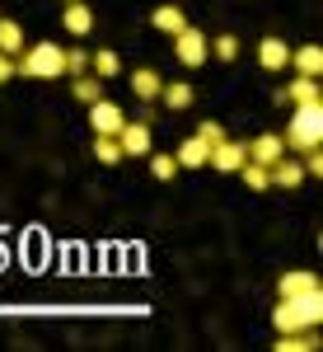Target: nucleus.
Listing matches in <instances>:
<instances>
[{"label": "nucleus", "instance_id": "nucleus-12", "mask_svg": "<svg viewBox=\"0 0 323 352\" xmlns=\"http://www.w3.org/2000/svg\"><path fill=\"white\" fill-rule=\"evenodd\" d=\"M206 155H211V146H206L202 136L192 132L188 141L178 146V155H174V160H178V169H206Z\"/></svg>", "mask_w": 323, "mask_h": 352}, {"label": "nucleus", "instance_id": "nucleus-8", "mask_svg": "<svg viewBox=\"0 0 323 352\" xmlns=\"http://www.w3.org/2000/svg\"><path fill=\"white\" fill-rule=\"evenodd\" d=\"M243 151H248V160L272 164V160H281V155H286V141H281L276 132H263V136H253V141H243Z\"/></svg>", "mask_w": 323, "mask_h": 352}, {"label": "nucleus", "instance_id": "nucleus-26", "mask_svg": "<svg viewBox=\"0 0 323 352\" xmlns=\"http://www.w3.org/2000/svg\"><path fill=\"white\" fill-rule=\"evenodd\" d=\"M61 61H66V76H71V80L89 71V52H84V47H66V56H61Z\"/></svg>", "mask_w": 323, "mask_h": 352}, {"label": "nucleus", "instance_id": "nucleus-20", "mask_svg": "<svg viewBox=\"0 0 323 352\" xmlns=\"http://www.w3.org/2000/svg\"><path fill=\"white\" fill-rule=\"evenodd\" d=\"M276 348H281V352H309V348H319V333H314V329H296V333H281V338H276Z\"/></svg>", "mask_w": 323, "mask_h": 352}, {"label": "nucleus", "instance_id": "nucleus-24", "mask_svg": "<svg viewBox=\"0 0 323 352\" xmlns=\"http://www.w3.org/2000/svg\"><path fill=\"white\" fill-rule=\"evenodd\" d=\"M94 155H99V164H117L122 160V141L117 136H94Z\"/></svg>", "mask_w": 323, "mask_h": 352}, {"label": "nucleus", "instance_id": "nucleus-6", "mask_svg": "<svg viewBox=\"0 0 323 352\" xmlns=\"http://www.w3.org/2000/svg\"><path fill=\"white\" fill-rule=\"evenodd\" d=\"M248 160V151H243V141H215L211 146V155H206V164H211L215 174H239V164Z\"/></svg>", "mask_w": 323, "mask_h": 352}, {"label": "nucleus", "instance_id": "nucleus-23", "mask_svg": "<svg viewBox=\"0 0 323 352\" xmlns=\"http://www.w3.org/2000/svg\"><path fill=\"white\" fill-rule=\"evenodd\" d=\"M0 52H10V56L24 52V28L14 19H0Z\"/></svg>", "mask_w": 323, "mask_h": 352}, {"label": "nucleus", "instance_id": "nucleus-27", "mask_svg": "<svg viewBox=\"0 0 323 352\" xmlns=\"http://www.w3.org/2000/svg\"><path fill=\"white\" fill-rule=\"evenodd\" d=\"M235 56H239V38H235V33L215 38V61H235Z\"/></svg>", "mask_w": 323, "mask_h": 352}, {"label": "nucleus", "instance_id": "nucleus-21", "mask_svg": "<svg viewBox=\"0 0 323 352\" xmlns=\"http://www.w3.org/2000/svg\"><path fill=\"white\" fill-rule=\"evenodd\" d=\"M304 287H319V277H314V272H304V268L281 272V282H276V292H281V296H296V292H304Z\"/></svg>", "mask_w": 323, "mask_h": 352}, {"label": "nucleus", "instance_id": "nucleus-29", "mask_svg": "<svg viewBox=\"0 0 323 352\" xmlns=\"http://www.w3.org/2000/svg\"><path fill=\"white\" fill-rule=\"evenodd\" d=\"M5 80H14V56L10 52H0V85Z\"/></svg>", "mask_w": 323, "mask_h": 352}, {"label": "nucleus", "instance_id": "nucleus-7", "mask_svg": "<svg viewBox=\"0 0 323 352\" xmlns=\"http://www.w3.org/2000/svg\"><path fill=\"white\" fill-rule=\"evenodd\" d=\"M122 122H127V113L117 109L112 99L89 104V127H94V136H117V132H122Z\"/></svg>", "mask_w": 323, "mask_h": 352}, {"label": "nucleus", "instance_id": "nucleus-9", "mask_svg": "<svg viewBox=\"0 0 323 352\" xmlns=\"http://www.w3.org/2000/svg\"><path fill=\"white\" fill-rule=\"evenodd\" d=\"M117 141H122V155H150V151H155V141H150V127H145V122H122Z\"/></svg>", "mask_w": 323, "mask_h": 352}, {"label": "nucleus", "instance_id": "nucleus-2", "mask_svg": "<svg viewBox=\"0 0 323 352\" xmlns=\"http://www.w3.org/2000/svg\"><path fill=\"white\" fill-rule=\"evenodd\" d=\"M291 151H309L323 141V104H291V127L281 136Z\"/></svg>", "mask_w": 323, "mask_h": 352}, {"label": "nucleus", "instance_id": "nucleus-4", "mask_svg": "<svg viewBox=\"0 0 323 352\" xmlns=\"http://www.w3.org/2000/svg\"><path fill=\"white\" fill-rule=\"evenodd\" d=\"M281 300L291 305V315H296L300 329L323 324V287H304V292H296V296H281Z\"/></svg>", "mask_w": 323, "mask_h": 352}, {"label": "nucleus", "instance_id": "nucleus-16", "mask_svg": "<svg viewBox=\"0 0 323 352\" xmlns=\"http://www.w3.org/2000/svg\"><path fill=\"white\" fill-rule=\"evenodd\" d=\"M89 76H99V80H112V76H122V56L112 52V47H99V52L89 56Z\"/></svg>", "mask_w": 323, "mask_h": 352}, {"label": "nucleus", "instance_id": "nucleus-28", "mask_svg": "<svg viewBox=\"0 0 323 352\" xmlns=\"http://www.w3.org/2000/svg\"><path fill=\"white\" fill-rule=\"evenodd\" d=\"M197 136H202V141H206V146H215V141H225V127H220V122H211V118H206V122H202V127H197Z\"/></svg>", "mask_w": 323, "mask_h": 352}, {"label": "nucleus", "instance_id": "nucleus-14", "mask_svg": "<svg viewBox=\"0 0 323 352\" xmlns=\"http://www.w3.org/2000/svg\"><path fill=\"white\" fill-rule=\"evenodd\" d=\"M61 24H66V33L84 38V33L94 28V14H89V5H84V0H66V14H61Z\"/></svg>", "mask_w": 323, "mask_h": 352}, {"label": "nucleus", "instance_id": "nucleus-13", "mask_svg": "<svg viewBox=\"0 0 323 352\" xmlns=\"http://www.w3.org/2000/svg\"><path fill=\"white\" fill-rule=\"evenodd\" d=\"M291 66H296V76H314V80H319L323 76V47H314V43L296 47V52H291Z\"/></svg>", "mask_w": 323, "mask_h": 352}, {"label": "nucleus", "instance_id": "nucleus-22", "mask_svg": "<svg viewBox=\"0 0 323 352\" xmlns=\"http://www.w3.org/2000/svg\"><path fill=\"white\" fill-rule=\"evenodd\" d=\"M239 174H243V184L253 192H267L272 188V174H267V164H258V160H243L239 164Z\"/></svg>", "mask_w": 323, "mask_h": 352}, {"label": "nucleus", "instance_id": "nucleus-18", "mask_svg": "<svg viewBox=\"0 0 323 352\" xmlns=\"http://www.w3.org/2000/svg\"><path fill=\"white\" fill-rule=\"evenodd\" d=\"M160 99L174 113H183V109H192V85L188 80H169V85H160Z\"/></svg>", "mask_w": 323, "mask_h": 352}, {"label": "nucleus", "instance_id": "nucleus-17", "mask_svg": "<svg viewBox=\"0 0 323 352\" xmlns=\"http://www.w3.org/2000/svg\"><path fill=\"white\" fill-rule=\"evenodd\" d=\"M71 94H75L84 109H89V104H99V99H104V80L84 71V76H75V80H71Z\"/></svg>", "mask_w": 323, "mask_h": 352}, {"label": "nucleus", "instance_id": "nucleus-10", "mask_svg": "<svg viewBox=\"0 0 323 352\" xmlns=\"http://www.w3.org/2000/svg\"><path fill=\"white\" fill-rule=\"evenodd\" d=\"M267 174H272V188H300V184L309 179V174H304V164H300V160H286V155H281V160H272Z\"/></svg>", "mask_w": 323, "mask_h": 352}, {"label": "nucleus", "instance_id": "nucleus-11", "mask_svg": "<svg viewBox=\"0 0 323 352\" xmlns=\"http://www.w3.org/2000/svg\"><path fill=\"white\" fill-rule=\"evenodd\" d=\"M258 66H263V71H286V66H291V47H286L281 38H263V43H258Z\"/></svg>", "mask_w": 323, "mask_h": 352}, {"label": "nucleus", "instance_id": "nucleus-5", "mask_svg": "<svg viewBox=\"0 0 323 352\" xmlns=\"http://www.w3.org/2000/svg\"><path fill=\"white\" fill-rule=\"evenodd\" d=\"M319 99H323V89H319L314 76H296L291 85H281V89L272 94V104H281V109H286V104H319Z\"/></svg>", "mask_w": 323, "mask_h": 352}, {"label": "nucleus", "instance_id": "nucleus-1", "mask_svg": "<svg viewBox=\"0 0 323 352\" xmlns=\"http://www.w3.org/2000/svg\"><path fill=\"white\" fill-rule=\"evenodd\" d=\"M61 43H33L28 52L14 56V76H33V80H56L66 76V61H61Z\"/></svg>", "mask_w": 323, "mask_h": 352}, {"label": "nucleus", "instance_id": "nucleus-3", "mask_svg": "<svg viewBox=\"0 0 323 352\" xmlns=\"http://www.w3.org/2000/svg\"><path fill=\"white\" fill-rule=\"evenodd\" d=\"M174 56H178L183 66H206V61H211V38L197 24H183L174 33Z\"/></svg>", "mask_w": 323, "mask_h": 352}, {"label": "nucleus", "instance_id": "nucleus-19", "mask_svg": "<svg viewBox=\"0 0 323 352\" xmlns=\"http://www.w3.org/2000/svg\"><path fill=\"white\" fill-rule=\"evenodd\" d=\"M150 24L160 28V33H169V38H174V33H178V28L188 24V14H183V10H178V5H160V10H155V14H150Z\"/></svg>", "mask_w": 323, "mask_h": 352}, {"label": "nucleus", "instance_id": "nucleus-25", "mask_svg": "<svg viewBox=\"0 0 323 352\" xmlns=\"http://www.w3.org/2000/svg\"><path fill=\"white\" fill-rule=\"evenodd\" d=\"M150 174H155L160 184H169V179L178 174V160H174V155H164V151H150Z\"/></svg>", "mask_w": 323, "mask_h": 352}, {"label": "nucleus", "instance_id": "nucleus-15", "mask_svg": "<svg viewBox=\"0 0 323 352\" xmlns=\"http://www.w3.org/2000/svg\"><path fill=\"white\" fill-rule=\"evenodd\" d=\"M160 71H150V66H141V71H132V94L136 99H145V104H155L160 99Z\"/></svg>", "mask_w": 323, "mask_h": 352}]
</instances>
